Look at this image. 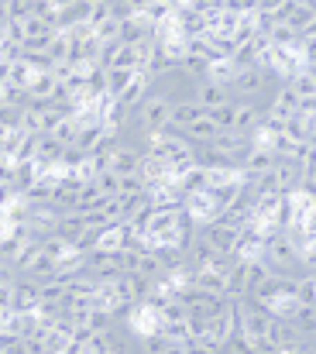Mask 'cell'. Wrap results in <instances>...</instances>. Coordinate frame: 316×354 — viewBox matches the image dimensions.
I'll return each instance as SVG.
<instances>
[{"label":"cell","mask_w":316,"mask_h":354,"mask_svg":"<svg viewBox=\"0 0 316 354\" xmlns=\"http://www.w3.org/2000/svg\"><path fill=\"white\" fill-rule=\"evenodd\" d=\"M76 131H80V120L76 118H62L59 124H55V131H52V134H55L62 145H73V141H76Z\"/></svg>","instance_id":"22"},{"label":"cell","mask_w":316,"mask_h":354,"mask_svg":"<svg viewBox=\"0 0 316 354\" xmlns=\"http://www.w3.org/2000/svg\"><path fill=\"white\" fill-rule=\"evenodd\" d=\"M0 124L3 127H21V107H0Z\"/></svg>","instance_id":"27"},{"label":"cell","mask_w":316,"mask_h":354,"mask_svg":"<svg viewBox=\"0 0 316 354\" xmlns=\"http://www.w3.org/2000/svg\"><path fill=\"white\" fill-rule=\"evenodd\" d=\"M158 330H162V334H165V337L176 344V351H179V344H186V341L193 337L186 320H158Z\"/></svg>","instance_id":"15"},{"label":"cell","mask_w":316,"mask_h":354,"mask_svg":"<svg viewBox=\"0 0 316 354\" xmlns=\"http://www.w3.org/2000/svg\"><path fill=\"white\" fill-rule=\"evenodd\" d=\"M93 186H97L104 196H117V172H110V169L97 172V176H93Z\"/></svg>","instance_id":"25"},{"label":"cell","mask_w":316,"mask_h":354,"mask_svg":"<svg viewBox=\"0 0 316 354\" xmlns=\"http://www.w3.org/2000/svg\"><path fill=\"white\" fill-rule=\"evenodd\" d=\"M183 131H186V134H189L193 141H200V145H207V141H210V138H213V134H216V131H220V127H216V124H213L210 118H200V120H193V124H186Z\"/></svg>","instance_id":"19"},{"label":"cell","mask_w":316,"mask_h":354,"mask_svg":"<svg viewBox=\"0 0 316 354\" xmlns=\"http://www.w3.org/2000/svg\"><path fill=\"white\" fill-rule=\"evenodd\" d=\"M193 100L210 111V107H220L223 100H230V93H227V86H220V83H213V80H200V83L193 86Z\"/></svg>","instance_id":"6"},{"label":"cell","mask_w":316,"mask_h":354,"mask_svg":"<svg viewBox=\"0 0 316 354\" xmlns=\"http://www.w3.org/2000/svg\"><path fill=\"white\" fill-rule=\"evenodd\" d=\"M244 292H248V261L237 258V261L227 268V275H223V296H227V299H241Z\"/></svg>","instance_id":"5"},{"label":"cell","mask_w":316,"mask_h":354,"mask_svg":"<svg viewBox=\"0 0 316 354\" xmlns=\"http://www.w3.org/2000/svg\"><path fill=\"white\" fill-rule=\"evenodd\" d=\"M134 272L155 282L158 275H165V265H162V258H158L155 251H141V254H138V265H134Z\"/></svg>","instance_id":"10"},{"label":"cell","mask_w":316,"mask_h":354,"mask_svg":"<svg viewBox=\"0 0 316 354\" xmlns=\"http://www.w3.org/2000/svg\"><path fill=\"white\" fill-rule=\"evenodd\" d=\"M286 24H289V28H296V31L313 28L316 24V3H296V7H292V14L286 17Z\"/></svg>","instance_id":"11"},{"label":"cell","mask_w":316,"mask_h":354,"mask_svg":"<svg viewBox=\"0 0 316 354\" xmlns=\"http://www.w3.org/2000/svg\"><path fill=\"white\" fill-rule=\"evenodd\" d=\"M35 303H38V279L17 275L10 282V310H35Z\"/></svg>","instance_id":"3"},{"label":"cell","mask_w":316,"mask_h":354,"mask_svg":"<svg viewBox=\"0 0 316 354\" xmlns=\"http://www.w3.org/2000/svg\"><path fill=\"white\" fill-rule=\"evenodd\" d=\"M41 251H45V254H52V258H62V254L69 251V241H66L62 234H55V231H52V234L41 237Z\"/></svg>","instance_id":"21"},{"label":"cell","mask_w":316,"mask_h":354,"mask_svg":"<svg viewBox=\"0 0 316 354\" xmlns=\"http://www.w3.org/2000/svg\"><path fill=\"white\" fill-rule=\"evenodd\" d=\"M131 73H134V69H106V93H113V97H117V93L127 86Z\"/></svg>","instance_id":"23"},{"label":"cell","mask_w":316,"mask_h":354,"mask_svg":"<svg viewBox=\"0 0 316 354\" xmlns=\"http://www.w3.org/2000/svg\"><path fill=\"white\" fill-rule=\"evenodd\" d=\"M90 3H106V0H90Z\"/></svg>","instance_id":"29"},{"label":"cell","mask_w":316,"mask_h":354,"mask_svg":"<svg viewBox=\"0 0 316 354\" xmlns=\"http://www.w3.org/2000/svg\"><path fill=\"white\" fill-rule=\"evenodd\" d=\"M104 131H106L104 124H80V131H76V141H73V145H76L80 151H93V145L100 141V134H104Z\"/></svg>","instance_id":"16"},{"label":"cell","mask_w":316,"mask_h":354,"mask_svg":"<svg viewBox=\"0 0 316 354\" xmlns=\"http://www.w3.org/2000/svg\"><path fill=\"white\" fill-rule=\"evenodd\" d=\"M0 310H10V286H0Z\"/></svg>","instance_id":"28"},{"label":"cell","mask_w":316,"mask_h":354,"mask_svg":"<svg viewBox=\"0 0 316 354\" xmlns=\"http://www.w3.org/2000/svg\"><path fill=\"white\" fill-rule=\"evenodd\" d=\"M176 183H179V189H183L186 196H189V193H203V189H207V169L193 165V169H189V172H183Z\"/></svg>","instance_id":"14"},{"label":"cell","mask_w":316,"mask_h":354,"mask_svg":"<svg viewBox=\"0 0 316 354\" xmlns=\"http://www.w3.org/2000/svg\"><path fill=\"white\" fill-rule=\"evenodd\" d=\"M275 86H279V76H275L272 69L244 66V69H237L234 80L227 83V93H230V100H268Z\"/></svg>","instance_id":"1"},{"label":"cell","mask_w":316,"mask_h":354,"mask_svg":"<svg viewBox=\"0 0 316 354\" xmlns=\"http://www.w3.org/2000/svg\"><path fill=\"white\" fill-rule=\"evenodd\" d=\"M272 165H275V151H272V148L251 145V148L244 151V172L258 176V172H272Z\"/></svg>","instance_id":"7"},{"label":"cell","mask_w":316,"mask_h":354,"mask_svg":"<svg viewBox=\"0 0 316 354\" xmlns=\"http://www.w3.org/2000/svg\"><path fill=\"white\" fill-rule=\"evenodd\" d=\"M207 118H210L216 127H230V120H234V100H223L220 107H210Z\"/></svg>","instance_id":"24"},{"label":"cell","mask_w":316,"mask_h":354,"mask_svg":"<svg viewBox=\"0 0 316 354\" xmlns=\"http://www.w3.org/2000/svg\"><path fill=\"white\" fill-rule=\"evenodd\" d=\"M35 66H28L24 59H14V62H7V80L14 83V86H21V90H28V83L35 80Z\"/></svg>","instance_id":"13"},{"label":"cell","mask_w":316,"mask_h":354,"mask_svg":"<svg viewBox=\"0 0 316 354\" xmlns=\"http://www.w3.org/2000/svg\"><path fill=\"white\" fill-rule=\"evenodd\" d=\"M80 231H83V214H80V210H59V217H55V234L73 241Z\"/></svg>","instance_id":"8"},{"label":"cell","mask_w":316,"mask_h":354,"mask_svg":"<svg viewBox=\"0 0 316 354\" xmlns=\"http://www.w3.org/2000/svg\"><path fill=\"white\" fill-rule=\"evenodd\" d=\"M52 272H55V258H52V254H45V251H38V254L24 265V272H21V275H31V279H38V282H41V279H52Z\"/></svg>","instance_id":"9"},{"label":"cell","mask_w":316,"mask_h":354,"mask_svg":"<svg viewBox=\"0 0 316 354\" xmlns=\"http://www.w3.org/2000/svg\"><path fill=\"white\" fill-rule=\"evenodd\" d=\"M207 118V107H200L196 100H169V124H176V127H186V124H193V120Z\"/></svg>","instance_id":"4"},{"label":"cell","mask_w":316,"mask_h":354,"mask_svg":"<svg viewBox=\"0 0 316 354\" xmlns=\"http://www.w3.org/2000/svg\"><path fill=\"white\" fill-rule=\"evenodd\" d=\"M196 234L210 244L213 251H234V241H237V227L230 224H220V221H207L196 227Z\"/></svg>","instance_id":"2"},{"label":"cell","mask_w":316,"mask_h":354,"mask_svg":"<svg viewBox=\"0 0 316 354\" xmlns=\"http://www.w3.org/2000/svg\"><path fill=\"white\" fill-rule=\"evenodd\" d=\"M106 69H138L134 48H131V45H124V41H117V45H113V52H110V66H106Z\"/></svg>","instance_id":"17"},{"label":"cell","mask_w":316,"mask_h":354,"mask_svg":"<svg viewBox=\"0 0 316 354\" xmlns=\"http://www.w3.org/2000/svg\"><path fill=\"white\" fill-rule=\"evenodd\" d=\"M62 141L55 138V134H38V145H35V155H41V158H48V162H59V155H62Z\"/></svg>","instance_id":"18"},{"label":"cell","mask_w":316,"mask_h":354,"mask_svg":"<svg viewBox=\"0 0 316 354\" xmlns=\"http://www.w3.org/2000/svg\"><path fill=\"white\" fill-rule=\"evenodd\" d=\"M268 41H272V45H282V48H292V45H299V31L289 28L286 21H275V24L268 28Z\"/></svg>","instance_id":"12"},{"label":"cell","mask_w":316,"mask_h":354,"mask_svg":"<svg viewBox=\"0 0 316 354\" xmlns=\"http://www.w3.org/2000/svg\"><path fill=\"white\" fill-rule=\"evenodd\" d=\"M55 83H59V80L52 76V69H38V73H35V80L28 83V93H35V97H48Z\"/></svg>","instance_id":"20"},{"label":"cell","mask_w":316,"mask_h":354,"mask_svg":"<svg viewBox=\"0 0 316 354\" xmlns=\"http://www.w3.org/2000/svg\"><path fill=\"white\" fill-rule=\"evenodd\" d=\"M48 31H52V28H48L38 14H28V17H24V38H38V35H48Z\"/></svg>","instance_id":"26"}]
</instances>
